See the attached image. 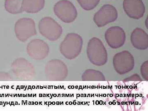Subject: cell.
Returning <instances> with one entry per match:
<instances>
[{"mask_svg": "<svg viewBox=\"0 0 148 111\" xmlns=\"http://www.w3.org/2000/svg\"><path fill=\"white\" fill-rule=\"evenodd\" d=\"M14 31L17 38L23 42L37 34L34 21L30 18H22L16 21Z\"/></svg>", "mask_w": 148, "mask_h": 111, "instance_id": "5", "label": "cell"}, {"mask_svg": "<svg viewBox=\"0 0 148 111\" xmlns=\"http://www.w3.org/2000/svg\"><path fill=\"white\" fill-rule=\"evenodd\" d=\"M131 43L139 50H145L148 47V35L143 29L137 28L132 32L130 37Z\"/></svg>", "mask_w": 148, "mask_h": 111, "instance_id": "13", "label": "cell"}, {"mask_svg": "<svg viewBox=\"0 0 148 111\" xmlns=\"http://www.w3.org/2000/svg\"><path fill=\"white\" fill-rule=\"evenodd\" d=\"M113 65L117 73L122 75L132 71L134 67L135 61L133 56L129 51H124L114 56Z\"/></svg>", "mask_w": 148, "mask_h": 111, "instance_id": "8", "label": "cell"}, {"mask_svg": "<svg viewBox=\"0 0 148 111\" xmlns=\"http://www.w3.org/2000/svg\"><path fill=\"white\" fill-rule=\"evenodd\" d=\"M45 3V0H23L22 10L27 13H37L43 8Z\"/></svg>", "mask_w": 148, "mask_h": 111, "instance_id": "14", "label": "cell"}, {"mask_svg": "<svg viewBox=\"0 0 148 111\" xmlns=\"http://www.w3.org/2000/svg\"><path fill=\"white\" fill-rule=\"evenodd\" d=\"M82 8L85 10H91L98 5L100 0H77Z\"/></svg>", "mask_w": 148, "mask_h": 111, "instance_id": "17", "label": "cell"}, {"mask_svg": "<svg viewBox=\"0 0 148 111\" xmlns=\"http://www.w3.org/2000/svg\"><path fill=\"white\" fill-rule=\"evenodd\" d=\"M49 48L47 44L40 39L32 40L27 46L28 55L34 60H41L45 58L49 53Z\"/></svg>", "mask_w": 148, "mask_h": 111, "instance_id": "10", "label": "cell"}, {"mask_svg": "<svg viewBox=\"0 0 148 111\" xmlns=\"http://www.w3.org/2000/svg\"><path fill=\"white\" fill-rule=\"evenodd\" d=\"M118 14L116 9L110 4H106L94 14L93 20L98 27H103L116 20Z\"/></svg>", "mask_w": 148, "mask_h": 111, "instance_id": "7", "label": "cell"}, {"mask_svg": "<svg viewBox=\"0 0 148 111\" xmlns=\"http://www.w3.org/2000/svg\"><path fill=\"white\" fill-rule=\"evenodd\" d=\"M123 8L127 16L133 19H140L145 12V7L142 0H124Z\"/></svg>", "mask_w": 148, "mask_h": 111, "instance_id": "12", "label": "cell"}, {"mask_svg": "<svg viewBox=\"0 0 148 111\" xmlns=\"http://www.w3.org/2000/svg\"><path fill=\"white\" fill-rule=\"evenodd\" d=\"M11 67L14 73L20 78L29 79L34 75V66L24 58H20L15 60Z\"/></svg>", "mask_w": 148, "mask_h": 111, "instance_id": "11", "label": "cell"}, {"mask_svg": "<svg viewBox=\"0 0 148 111\" xmlns=\"http://www.w3.org/2000/svg\"><path fill=\"white\" fill-rule=\"evenodd\" d=\"M87 54L89 61L95 66H103L108 61V54L106 48L101 40L95 37L88 42Z\"/></svg>", "mask_w": 148, "mask_h": 111, "instance_id": "2", "label": "cell"}, {"mask_svg": "<svg viewBox=\"0 0 148 111\" xmlns=\"http://www.w3.org/2000/svg\"><path fill=\"white\" fill-rule=\"evenodd\" d=\"M53 10L55 15L64 23H71L75 21L77 15L76 8L68 0H61L56 3Z\"/></svg>", "mask_w": 148, "mask_h": 111, "instance_id": "4", "label": "cell"}, {"mask_svg": "<svg viewBox=\"0 0 148 111\" xmlns=\"http://www.w3.org/2000/svg\"><path fill=\"white\" fill-rule=\"evenodd\" d=\"M84 80H104L105 77L102 73L99 71L93 70H88L82 75Z\"/></svg>", "mask_w": 148, "mask_h": 111, "instance_id": "16", "label": "cell"}, {"mask_svg": "<svg viewBox=\"0 0 148 111\" xmlns=\"http://www.w3.org/2000/svg\"><path fill=\"white\" fill-rule=\"evenodd\" d=\"M148 61H147L143 63L141 68V75L147 80H148Z\"/></svg>", "mask_w": 148, "mask_h": 111, "instance_id": "18", "label": "cell"}, {"mask_svg": "<svg viewBox=\"0 0 148 111\" xmlns=\"http://www.w3.org/2000/svg\"><path fill=\"white\" fill-rule=\"evenodd\" d=\"M45 73L46 77L51 80H61L68 75V70L64 62L58 59L48 61L46 65Z\"/></svg>", "mask_w": 148, "mask_h": 111, "instance_id": "6", "label": "cell"}, {"mask_svg": "<svg viewBox=\"0 0 148 111\" xmlns=\"http://www.w3.org/2000/svg\"><path fill=\"white\" fill-rule=\"evenodd\" d=\"M23 0H5V9L9 12L13 14L23 12L22 4Z\"/></svg>", "mask_w": 148, "mask_h": 111, "instance_id": "15", "label": "cell"}, {"mask_svg": "<svg viewBox=\"0 0 148 111\" xmlns=\"http://www.w3.org/2000/svg\"><path fill=\"white\" fill-rule=\"evenodd\" d=\"M83 44L82 38L79 35L70 33L66 36L60 45V52L67 59H74L81 52Z\"/></svg>", "mask_w": 148, "mask_h": 111, "instance_id": "1", "label": "cell"}, {"mask_svg": "<svg viewBox=\"0 0 148 111\" xmlns=\"http://www.w3.org/2000/svg\"><path fill=\"white\" fill-rule=\"evenodd\" d=\"M39 30L41 34L49 40H57L63 32L61 25L50 17L42 18L39 23Z\"/></svg>", "mask_w": 148, "mask_h": 111, "instance_id": "3", "label": "cell"}, {"mask_svg": "<svg viewBox=\"0 0 148 111\" xmlns=\"http://www.w3.org/2000/svg\"><path fill=\"white\" fill-rule=\"evenodd\" d=\"M105 39L110 47L117 49L124 44L126 35L123 29L118 26L109 28L105 34Z\"/></svg>", "mask_w": 148, "mask_h": 111, "instance_id": "9", "label": "cell"}]
</instances>
